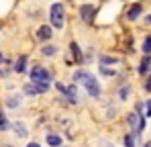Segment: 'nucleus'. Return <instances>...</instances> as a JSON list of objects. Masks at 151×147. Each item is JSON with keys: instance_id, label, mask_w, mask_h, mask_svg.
Wrapping results in <instances>:
<instances>
[{"instance_id": "nucleus-1", "label": "nucleus", "mask_w": 151, "mask_h": 147, "mask_svg": "<svg viewBox=\"0 0 151 147\" xmlns=\"http://www.w3.org/2000/svg\"><path fill=\"white\" fill-rule=\"evenodd\" d=\"M49 23L53 29H63V4L55 2L49 8Z\"/></svg>"}, {"instance_id": "nucleus-2", "label": "nucleus", "mask_w": 151, "mask_h": 147, "mask_svg": "<svg viewBox=\"0 0 151 147\" xmlns=\"http://www.w3.org/2000/svg\"><path fill=\"white\" fill-rule=\"evenodd\" d=\"M31 80L33 82H41V84H49L51 82V72H47L43 66H39V63H35L33 68H31Z\"/></svg>"}, {"instance_id": "nucleus-3", "label": "nucleus", "mask_w": 151, "mask_h": 147, "mask_svg": "<svg viewBox=\"0 0 151 147\" xmlns=\"http://www.w3.org/2000/svg\"><path fill=\"white\" fill-rule=\"evenodd\" d=\"M127 122H129V127L135 131V135L143 133V129H145V119H143V115H139V112H131V115L127 117Z\"/></svg>"}, {"instance_id": "nucleus-4", "label": "nucleus", "mask_w": 151, "mask_h": 147, "mask_svg": "<svg viewBox=\"0 0 151 147\" xmlns=\"http://www.w3.org/2000/svg\"><path fill=\"white\" fill-rule=\"evenodd\" d=\"M57 90L63 94V98L70 102V104H78V90H76V84H70V86H63V84H59L57 82Z\"/></svg>"}, {"instance_id": "nucleus-5", "label": "nucleus", "mask_w": 151, "mask_h": 147, "mask_svg": "<svg viewBox=\"0 0 151 147\" xmlns=\"http://www.w3.org/2000/svg\"><path fill=\"white\" fill-rule=\"evenodd\" d=\"M49 90V84H41V82H27L25 84V94L27 96H37V94H45Z\"/></svg>"}, {"instance_id": "nucleus-6", "label": "nucleus", "mask_w": 151, "mask_h": 147, "mask_svg": "<svg viewBox=\"0 0 151 147\" xmlns=\"http://www.w3.org/2000/svg\"><path fill=\"white\" fill-rule=\"evenodd\" d=\"M84 88H86V92H88L92 98H98V96H100V82H98L94 76L84 84Z\"/></svg>"}, {"instance_id": "nucleus-7", "label": "nucleus", "mask_w": 151, "mask_h": 147, "mask_svg": "<svg viewBox=\"0 0 151 147\" xmlns=\"http://www.w3.org/2000/svg\"><path fill=\"white\" fill-rule=\"evenodd\" d=\"M94 12H96V8H94L92 4H84V6H80V19H82L84 23H92Z\"/></svg>"}, {"instance_id": "nucleus-8", "label": "nucleus", "mask_w": 151, "mask_h": 147, "mask_svg": "<svg viewBox=\"0 0 151 147\" xmlns=\"http://www.w3.org/2000/svg\"><path fill=\"white\" fill-rule=\"evenodd\" d=\"M39 41H49L51 37H53V27L51 24H41L39 29H37V35H35Z\"/></svg>"}, {"instance_id": "nucleus-9", "label": "nucleus", "mask_w": 151, "mask_h": 147, "mask_svg": "<svg viewBox=\"0 0 151 147\" xmlns=\"http://www.w3.org/2000/svg\"><path fill=\"white\" fill-rule=\"evenodd\" d=\"M90 78H92V74H90V72H86V70H78V72L74 74V84H76V86H84Z\"/></svg>"}, {"instance_id": "nucleus-10", "label": "nucleus", "mask_w": 151, "mask_h": 147, "mask_svg": "<svg viewBox=\"0 0 151 147\" xmlns=\"http://www.w3.org/2000/svg\"><path fill=\"white\" fill-rule=\"evenodd\" d=\"M141 12H143V6H141V4H133V6L127 10V19H129V21H137Z\"/></svg>"}, {"instance_id": "nucleus-11", "label": "nucleus", "mask_w": 151, "mask_h": 147, "mask_svg": "<svg viewBox=\"0 0 151 147\" xmlns=\"http://www.w3.org/2000/svg\"><path fill=\"white\" fill-rule=\"evenodd\" d=\"M70 51H72V55H74V61H76V63H82V61H84V55H82L80 45H78L76 41H72V43H70Z\"/></svg>"}, {"instance_id": "nucleus-12", "label": "nucleus", "mask_w": 151, "mask_h": 147, "mask_svg": "<svg viewBox=\"0 0 151 147\" xmlns=\"http://www.w3.org/2000/svg\"><path fill=\"white\" fill-rule=\"evenodd\" d=\"M27 61H29L27 55H19V59L14 61V68H12V70H14L17 74H23L27 70Z\"/></svg>"}, {"instance_id": "nucleus-13", "label": "nucleus", "mask_w": 151, "mask_h": 147, "mask_svg": "<svg viewBox=\"0 0 151 147\" xmlns=\"http://www.w3.org/2000/svg\"><path fill=\"white\" fill-rule=\"evenodd\" d=\"M12 131H14V135H17V137H21V139L29 135V131H27V125H25V122H14V125H12Z\"/></svg>"}, {"instance_id": "nucleus-14", "label": "nucleus", "mask_w": 151, "mask_h": 147, "mask_svg": "<svg viewBox=\"0 0 151 147\" xmlns=\"http://www.w3.org/2000/svg\"><path fill=\"white\" fill-rule=\"evenodd\" d=\"M149 68H151V55H145V57L141 59V63H139V70H137V72L141 74V76H145V74L149 72Z\"/></svg>"}, {"instance_id": "nucleus-15", "label": "nucleus", "mask_w": 151, "mask_h": 147, "mask_svg": "<svg viewBox=\"0 0 151 147\" xmlns=\"http://www.w3.org/2000/svg\"><path fill=\"white\" fill-rule=\"evenodd\" d=\"M57 51H59V47L57 45H43L41 47V55H45V57H53V55H57Z\"/></svg>"}, {"instance_id": "nucleus-16", "label": "nucleus", "mask_w": 151, "mask_h": 147, "mask_svg": "<svg viewBox=\"0 0 151 147\" xmlns=\"http://www.w3.org/2000/svg\"><path fill=\"white\" fill-rule=\"evenodd\" d=\"M21 102H23V100H21V96H19V94H12V96L6 98V106H10V108H17Z\"/></svg>"}, {"instance_id": "nucleus-17", "label": "nucleus", "mask_w": 151, "mask_h": 147, "mask_svg": "<svg viewBox=\"0 0 151 147\" xmlns=\"http://www.w3.org/2000/svg\"><path fill=\"white\" fill-rule=\"evenodd\" d=\"M47 143H49L51 147H59L61 145V137L55 135V133H49V135H47Z\"/></svg>"}, {"instance_id": "nucleus-18", "label": "nucleus", "mask_w": 151, "mask_h": 147, "mask_svg": "<svg viewBox=\"0 0 151 147\" xmlns=\"http://www.w3.org/2000/svg\"><path fill=\"white\" fill-rule=\"evenodd\" d=\"M98 61H100V66H110V63H119V59H116V57H112V55H100V57H98Z\"/></svg>"}, {"instance_id": "nucleus-19", "label": "nucleus", "mask_w": 151, "mask_h": 147, "mask_svg": "<svg viewBox=\"0 0 151 147\" xmlns=\"http://www.w3.org/2000/svg\"><path fill=\"white\" fill-rule=\"evenodd\" d=\"M141 49H143V53H145V55H151V35H147V37L143 39Z\"/></svg>"}, {"instance_id": "nucleus-20", "label": "nucleus", "mask_w": 151, "mask_h": 147, "mask_svg": "<svg viewBox=\"0 0 151 147\" xmlns=\"http://www.w3.org/2000/svg\"><path fill=\"white\" fill-rule=\"evenodd\" d=\"M129 92H131V88H129V86H123V88L119 90V98H121V100H127V98H129Z\"/></svg>"}, {"instance_id": "nucleus-21", "label": "nucleus", "mask_w": 151, "mask_h": 147, "mask_svg": "<svg viewBox=\"0 0 151 147\" xmlns=\"http://www.w3.org/2000/svg\"><path fill=\"white\" fill-rule=\"evenodd\" d=\"M6 129H8V121H6V117L0 110V131H6Z\"/></svg>"}, {"instance_id": "nucleus-22", "label": "nucleus", "mask_w": 151, "mask_h": 147, "mask_svg": "<svg viewBox=\"0 0 151 147\" xmlns=\"http://www.w3.org/2000/svg\"><path fill=\"white\" fill-rule=\"evenodd\" d=\"M125 147H135V137L133 135H127L125 137Z\"/></svg>"}, {"instance_id": "nucleus-23", "label": "nucleus", "mask_w": 151, "mask_h": 147, "mask_svg": "<svg viewBox=\"0 0 151 147\" xmlns=\"http://www.w3.org/2000/svg\"><path fill=\"white\" fill-rule=\"evenodd\" d=\"M100 72L104 74V76H114V74H116L114 70H108V68H104V66H100Z\"/></svg>"}, {"instance_id": "nucleus-24", "label": "nucleus", "mask_w": 151, "mask_h": 147, "mask_svg": "<svg viewBox=\"0 0 151 147\" xmlns=\"http://www.w3.org/2000/svg\"><path fill=\"white\" fill-rule=\"evenodd\" d=\"M145 108H147V115H145V117H151V98L147 100V104H145Z\"/></svg>"}, {"instance_id": "nucleus-25", "label": "nucleus", "mask_w": 151, "mask_h": 147, "mask_svg": "<svg viewBox=\"0 0 151 147\" xmlns=\"http://www.w3.org/2000/svg\"><path fill=\"white\" fill-rule=\"evenodd\" d=\"M145 90H147V92H151V76H149V80L145 82Z\"/></svg>"}, {"instance_id": "nucleus-26", "label": "nucleus", "mask_w": 151, "mask_h": 147, "mask_svg": "<svg viewBox=\"0 0 151 147\" xmlns=\"http://www.w3.org/2000/svg\"><path fill=\"white\" fill-rule=\"evenodd\" d=\"M27 147H41V145H39V143H29Z\"/></svg>"}, {"instance_id": "nucleus-27", "label": "nucleus", "mask_w": 151, "mask_h": 147, "mask_svg": "<svg viewBox=\"0 0 151 147\" xmlns=\"http://www.w3.org/2000/svg\"><path fill=\"white\" fill-rule=\"evenodd\" d=\"M145 21H147V24H151V14H147V19H145Z\"/></svg>"}, {"instance_id": "nucleus-28", "label": "nucleus", "mask_w": 151, "mask_h": 147, "mask_svg": "<svg viewBox=\"0 0 151 147\" xmlns=\"http://www.w3.org/2000/svg\"><path fill=\"white\" fill-rule=\"evenodd\" d=\"M4 61H6V59H4V55L0 53V63H4Z\"/></svg>"}, {"instance_id": "nucleus-29", "label": "nucleus", "mask_w": 151, "mask_h": 147, "mask_svg": "<svg viewBox=\"0 0 151 147\" xmlns=\"http://www.w3.org/2000/svg\"><path fill=\"white\" fill-rule=\"evenodd\" d=\"M102 147H112V145L110 143H102Z\"/></svg>"}, {"instance_id": "nucleus-30", "label": "nucleus", "mask_w": 151, "mask_h": 147, "mask_svg": "<svg viewBox=\"0 0 151 147\" xmlns=\"http://www.w3.org/2000/svg\"><path fill=\"white\" fill-rule=\"evenodd\" d=\"M0 147H12V145H8V143H4V145H0Z\"/></svg>"}, {"instance_id": "nucleus-31", "label": "nucleus", "mask_w": 151, "mask_h": 147, "mask_svg": "<svg viewBox=\"0 0 151 147\" xmlns=\"http://www.w3.org/2000/svg\"><path fill=\"white\" fill-rule=\"evenodd\" d=\"M143 147H151V143H145V145H143Z\"/></svg>"}, {"instance_id": "nucleus-32", "label": "nucleus", "mask_w": 151, "mask_h": 147, "mask_svg": "<svg viewBox=\"0 0 151 147\" xmlns=\"http://www.w3.org/2000/svg\"><path fill=\"white\" fill-rule=\"evenodd\" d=\"M59 147H61V145H59Z\"/></svg>"}]
</instances>
